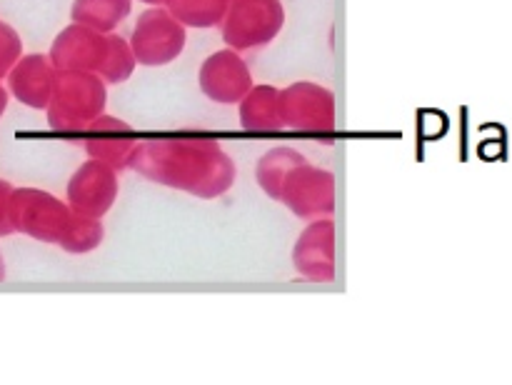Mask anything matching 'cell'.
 I'll list each match as a JSON object with an SVG mask.
<instances>
[{
    "instance_id": "22",
    "label": "cell",
    "mask_w": 512,
    "mask_h": 385,
    "mask_svg": "<svg viewBox=\"0 0 512 385\" xmlns=\"http://www.w3.org/2000/svg\"><path fill=\"white\" fill-rule=\"evenodd\" d=\"M5 105H8V90H5L3 85H0V115H3Z\"/></svg>"
},
{
    "instance_id": "5",
    "label": "cell",
    "mask_w": 512,
    "mask_h": 385,
    "mask_svg": "<svg viewBox=\"0 0 512 385\" xmlns=\"http://www.w3.org/2000/svg\"><path fill=\"white\" fill-rule=\"evenodd\" d=\"M278 203H283L295 218L305 220V223L315 218H333L335 175L303 158L283 178Z\"/></svg>"
},
{
    "instance_id": "7",
    "label": "cell",
    "mask_w": 512,
    "mask_h": 385,
    "mask_svg": "<svg viewBox=\"0 0 512 385\" xmlns=\"http://www.w3.org/2000/svg\"><path fill=\"white\" fill-rule=\"evenodd\" d=\"M280 115H283L285 130L330 138L335 133L333 90L313 80L285 85L280 88Z\"/></svg>"
},
{
    "instance_id": "6",
    "label": "cell",
    "mask_w": 512,
    "mask_h": 385,
    "mask_svg": "<svg viewBox=\"0 0 512 385\" xmlns=\"http://www.w3.org/2000/svg\"><path fill=\"white\" fill-rule=\"evenodd\" d=\"M70 215H73L70 205L55 198L48 190L18 188L10 193V228L40 240V243L58 245Z\"/></svg>"
},
{
    "instance_id": "14",
    "label": "cell",
    "mask_w": 512,
    "mask_h": 385,
    "mask_svg": "<svg viewBox=\"0 0 512 385\" xmlns=\"http://www.w3.org/2000/svg\"><path fill=\"white\" fill-rule=\"evenodd\" d=\"M238 118L245 133L273 135L285 130L283 115H280V88L255 83L238 103Z\"/></svg>"
},
{
    "instance_id": "16",
    "label": "cell",
    "mask_w": 512,
    "mask_h": 385,
    "mask_svg": "<svg viewBox=\"0 0 512 385\" xmlns=\"http://www.w3.org/2000/svg\"><path fill=\"white\" fill-rule=\"evenodd\" d=\"M165 8L188 30L220 28L230 0H165Z\"/></svg>"
},
{
    "instance_id": "19",
    "label": "cell",
    "mask_w": 512,
    "mask_h": 385,
    "mask_svg": "<svg viewBox=\"0 0 512 385\" xmlns=\"http://www.w3.org/2000/svg\"><path fill=\"white\" fill-rule=\"evenodd\" d=\"M135 68H138V60H135L133 48H130L128 38L118 33L108 35V53H105L103 65H100L98 75L108 85H120L125 80L133 78Z\"/></svg>"
},
{
    "instance_id": "24",
    "label": "cell",
    "mask_w": 512,
    "mask_h": 385,
    "mask_svg": "<svg viewBox=\"0 0 512 385\" xmlns=\"http://www.w3.org/2000/svg\"><path fill=\"white\" fill-rule=\"evenodd\" d=\"M0 278H3V258H0Z\"/></svg>"
},
{
    "instance_id": "12",
    "label": "cell",
    "mask_w": 512,
    "mask_h": 385,
    "mask_svg": "<svg viewBox=\"0 0 512 385\" xmlns=\"http://www.w3.org/2000/svg\"><path fill=\"white\" fill-rule=\"evenodd\" d=\"M83 148L88 158L100 160V163L110 165L120 173V170H130V160H133L135 148H138V135H135L133 125L125 123L123 118L115 115H98L88 128L83 130Z\"/></svg>"
},
{
    "instance_id": "18",
    "label": "cell",
    "mask_w": 512,
    "mask_h": 385,
    "mask_svg": "<svg viewBox=\"0 0 512 385\" xmlns=\"http://www.w3.org/2000/svg\"><path fill=\"white\" fill-rule=\"evenodd\" d=\"M105 238L103 218H90V215H70L58 245L70 255H85L100 248Z\"/></svg>"
},
{
    "instance_id": "11",
    "label": "cell",
    "mask_w": 512,
    "mask_h": 385,
    "mask_svg": "<svg viewBox=\"0 0 512 385\" xmlns=\"http://www.w3.org/2000/svg\"><path fill=\"white\" fill-rule=\"evenodd\" d=\"M108 53V35L70 20L68 28L55 35L48 50L60 73H98Z\"/></svg>"
},
{
    "instance_id": "21",
    "label": "cell",
    "mask_w": 512,
    "mask_h": 385,
    "mask_svg": "<svg viewBox=\"0 0 512 385\" xmlns=\"http://www.w3.org/2000/svg\"><path fill=\"white\" fill-rule=\"evenodd\" d=\"M10 193H13V188H10L8 183H3L0 180V235L10 233V218H8V205H10Z\"/></svg>"
},
{
    "instance_id": "17",
    "label": "cell",
    "mask_w": 512,
    "mask_h": 385,
    "mask_svg": "<svg viewBox=\"0 0 512 385\" xmlns=\"http://www.w3.org/2000/svg\"><path fill=\"white\" fill-rule=\"evenodd\" d=\"M303 158V153H298L295 148H288V145L268 150V153L258 160V165H255V180H258L260 190H263L270 200L278 203L283 178L288 175V170L293 168V165H298Z\"/></svg>"
},
{
    "instance_id": "4",
    "label": "cell",
    "mask_w": 512,
    "mask_h": 385,
    "mask_svg": "<svg viewBox=\"0 0 512 385\" xmlns=\"http://www.w3.org/2000/svg\"><path fill=\"white\" fill-rule=\"evenodd\" d=\"M283 25V0H230L220 33L228 48L243 53L273 43Z\"/></svg>"
},
{
    "instance_id": "3",
    "label": "cell",
    "mask_w": 512,
    "mask_h": 385,
    "mask_svg": "<svg viewBox=\"0 0 512 385\" xmlns=\"http://www.w3.org/2000/svg\"><path fill=\"white\" fill-rule=\"evenodd\" d=\"M128 43L138 65L163 68L183 55L185 43H188V28L165 5H148V10L135 18Z\"/></svg>"
},
{
    "instance_id": "9",
    "label": "cell",
    "mask_w": 512,
    "mask_h": 385,
    "mask_svg": "<svg viewBox=\"0 0 512 385\" xmlns=\"http://www.w3.org/2000/svg\"><path fill=\"white\" fill-rule=\"evenodd\" d=\"M198 85L208 100L218 105H238L243 95L255 85L250 65L233 48L215 50L203 60Z\"/></svg>"
},
{
    "instance_id": "13",
    "label": "cell",
    "mask_w": 512,
    "mask_h": 385,
    "mask_svg": "<svg viewBox=\"0 0 512 385\" xmlns=\"http://www.w3.org/2000/svg\"><path fill=\"white\" fill-rule=\"evenodd\" d=\"M55 80H58V68L48 55H20L8 73V90L28 108L45 110L55 90Z\"/></svg>"
},
{
    "instance_id": "15",
    "label": "cell",
    "mask_w": 512,
    "mask_h": 385,
    "mask_svg": "<svg viewBox=\"0 0 512 385\" xmlns=\"http://www.w3.org/2000/svg\"><path fill=\"white\" fill-rule=\"evenodd\" d=\"M133 10V0H73L70 20L90 30L110 35L118 33L123 20Z\"/></svg>"
},
{
    "instance_id": "23",
    "label": "cell",
    "mask_w": 512,
    "mask_h": 385,
    "mask_svg": "<svg viewBox=\"0 0 512 385\" xmlns=\"http://www.w3.org/2000/svg\"><path fill=\"white\" fill-rule=\"evenodd\" d=\"M140 3H145V5H163L165 0H140Z\"/></svg>"
},
{
    "instance_id": "2",
    "label": "cell",
    "mask_w": 512,
    "mask_h": 385,
    "mask_svg": "<svg viewBox=\"0 0 512 385\" xmlns=\"http://www.w3.org/2000/svg\"><path fill=\"white\" fill-rule=\"evenodd\" d=\"M108 105V83L98 73H60L45 108L48 125L58 135H83V130Z\"/></svg>"
},
{
    "instance_id": "10",
    "label": "cell",
    "mask_w": 512,
    "mask_h": 385,
    "mask_svg": "<svg viewBox=\"0 0 512 385\" xmlns=\"http://www.w3.org/2000/svg\"><path fill=\"white\" fill-rule=\"evenodd\" d=\"M295 273L310 283H333L335 280V220H308L303 233L293 245Z\"/></svg>"
},
{
    "instance_id": "1",
    "label": "cell",
    "mask_w": 512,
    "mask_h": 385,
    "mask_svg": "<svg viewBox=\"0 0 512 385\" xmlns=\"http://www.w3.org/2000/svg\"><path fill=\"white\" fill-rule=\"evenodd\" d=\"M130 170L150 183L200 200L223 198L238 178V165L215 135L180 133L140 138Z\"/></svg>"
},
{
    "instance_id": "20",
    "label": "cell",
    "mask_w": 512,
    "mask_h": 385,
    "mask_svg": "<svg viewBox=\"0 0 512 385\" xmlns=\"http://www.w3.org/2000/svg\"><path fill=\"white\" fill-rule=\"evenodd\" d=\"M20 55H23V40H20L18 30L0 20V78L10 73Z\"/></svg>"
},
{
    "instance_id": "8",
    "label": "cell",
    "mask_w": 512,
    "mask_h": 385,
    "mask_svg": "<svg viewBox=\"0 0 512 385\" xmlns=\"http://www.w3.org/2000/svg\"><path fill=\"white\" fill-rule=\"evenodd\" d=\"M118 190V170L100 163V160L88 158L70 175L68 188H65V203L78 215L105 218L118 200Z\"/></svg>"
}]
</instances>
